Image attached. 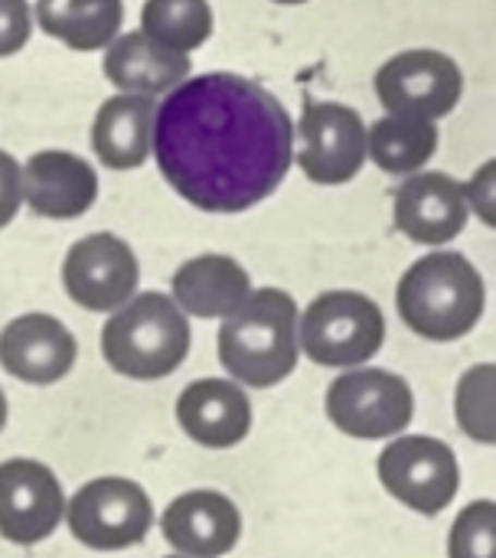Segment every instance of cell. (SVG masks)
Returning <instances> with one entry per match:
<instances>
[{
  "mask_svg": "<svg viewBox=\"0 0 496 558\" xmlns=\"http://www.w3.org/2000/svg\"><path fill=\"white\" fill-rule=\"evenodd\" d=\"M150 154L190 206L245 213L285 183L294 124L265 85L235 72H206L183 78L157 105Z\"/></svg>",
  "mask_w": 496,
  "mask_h": 558,
  "instance_id": "cell-1",
  "label": "cell"
},
{
  "mask_svg": "<svg viewBox=\"0 0 496 558\" xmlns=\"http://www.w3.org/2000/svg\"><path fill=\"white\" fill-rule=\"evenodd\" d=\"M219 363L232 383L249 389L281 386L301 360L298 304L281 288L252 291L219 327Z\"/></svg>",
  "mask_w": 496,
  "mask_h": 558,
  "instance_id": "cell-2",
  "label": "cell"
},
{
  "mask_svg": "<svg viewBox=\"0 0 496 558\" xmlns=\"http://www.w3.org/2000/svg\"><path fill=\"white\" fill-rule=\"evenodd\" d=\"M396 307L402 324L432 343H451L468 337L487 307V288L481 271L461 252H432L419 258L396 288Z\"/></svg>",
  "mask_w": 496,
  "mask_h": 558,
  "instance_id": "cell-3",
  "label": "cell"
},
{
  "mask_svg": "<svg viewBox=\"0 0 496 558\" xmlns=\"http://www.w3.org/2000/svg\"><path fill=\"white\" fill-rule=\"evenodd\" d=\"M190 320L173 304L170 294L160 291H141L101 327V356L105 363L137 383L167 379L177 373L190 356Z\"/></svg>",
  "mask_w": 496,
  "mask_h": 558,
  "instance_id": "cell-4",
  "label": "cell"
},
{
  "mask_svg": "<svg viewBox=\"0 0 496 558\" xmlns=\"http://www.w3.org/2000/svg\"><path fill=\"white\" fill-rule=\"evenodd\" d=\"M386 343L379 304L360 291H324L298 314L301 353L327 369L366 366Z\"/></svg>",
  "mask_w": 496,
  "mask_h": 558,
  "instance_id": "cell-5",
  "label": "cell"
},
{
  "mask_svg": "<svg viewBox=\"0 0 496 558\" xmlns=\"http://www.w3.org/2000/svg\"><path fill=\"white\" fill-rule=\"evenodd\" d=\"M327 418L350 438L383 441L399 438L415 418L412 386L379 366L343 369L327 389Z\"/></svg>",
  "mask_w": 496,
  "mask_h": 558,
  "instance_id": "cell-6",
  "label": "cell"
},
{
  "mask_svg": "<svg viewBox=\"0 0 496 558\" xmlns=\"http://www.w3.org/2000/svg\"><path fill=\"white\" fill-rule=\"evenodd\" d=\"M65 526L85 549L121 553L154 526V504L147 490L128 477H95L65 500Z\"/></svg>",
  "mask_w": 496,
  "mask_h": 558,
  "instance_id": "cell-7",
  "label": "cell"
},
{
  "mask_svg": "<svg viewBox=\"0 0 496 558\" xmlns=\"http://www.w3.org/2000/svg\"><path fill=\"white\" fill-rule=\"evenodd\" d=\"M379 481L402 507L438 517L448 510L461 487V468L455 451L428 435H399L379 454Z\"/></svg>",
  "mask_w": 496,
  "mask_h": 558,
  "instance_id": "cell-8",
  "label": "cell"
},
{
  "mask_svg": "<svg viewBox=\"0 0 496 558\" xmlns=\"http://www.w3.org/2000/svg\"><path fill=\"white\" fill-rule=\"evenodd\" d=\"M376 95L386 114L438 121L458 108L464 95V72L448 52L406 49L379 65Z\"/></svg>",
  "mask_w": 496,
  "mask_h": 558,
  "instance_id": "cell-9",
  "label": "cell"
},
{
  "mask_svg": "<svg viewBox=\"0 0 496 558\" xmlns=\"http://www.w3.org/2000/svg\"><path fill=\"white\" fill-rule=\"evenodd\" d=\"M294 160L317 186L350 183L366 163V121L340 101H304Z\"/></svg>",
  "mask_w": 496,
  "mask_h": 558,
  "instance_id": "cell-10",
  "label": "cell"
},
{
  "mask_svg": "<svg viewBox=\"0 0 496 558\" xmlns=\"http://www.w3.org/2000/svg\"><path fill=\"white\" fill-rule=\"evenodd\" d=\"M137 281L141 265L134 248L111 232H92L65 252L62 284L82 311H118L137 294Z\"/></svg>",
  "mask_w": 496,
  "mask_h": 558,
  "instance_id": "cell-11",
  "label": "cell"
},
{
  "mask_svg": "<svg viewBox=\"0 0 496 558\" xmlns=\"http://www.w3.org/2000/svg\"><path fill=\"white\" fill-rule=\"evenodd\" d=\"M65 517L59 477L29 458L0 464V536L13 546L46 543Z\"/></svg>",
  "mask_w": 496,
  "mask_h": 558,
  "instance_id": "cell-12",
  "label": "cell"
},
{
  "mask_svg": "<svg viewBox=\"0 0 496 558\" xmlns=\"http://www.w3.org/2000/svg\"><path fill=\"white\" fill-rule=\"evenodd\" d=\"M464 183L438 170H419L396 190V229L419 245H448L468 226Z\"/></svg>",
  "mask_w": 496,
  "mask_h": 558,
  "instance_id": "cell-13",
  "label": "cell"
},
{
  "mask_svg": "<svg viewBox=\"0 0 496 558\" xmlns=\"http://www.w3.org/2000/svg\"><path fill=\"white\" fill-rule=\"evenodd\" d=\"M75 360V337L49 314H20L0 330V366L20 383L52 386L72 373Z\"/></svg>",
  "mask_w": 496,
  "mask_h": 558,
  "instance_id": "cell-14",
  "label": "cell"
},
{
  "mask_svg": "<svg viewBox=\"0 0 496 558\" xmlns=\"http://www.w3.org/2000/svg\"><path fill=\"white\" fill-rule=\"evenodd\" d=\"M160 533L177 556L222 558L242 539V513L219 490H190L170 500L160 517Z\"/></svg>",
  "mask_w": 496,
  "mask_h": 558,
  "instance_id": "cell-15",
  "label": "cell"
},
{
  "mask_svg": "<svg viewBox=\"0 0 496 558\" xmlns=\"http://www.w3.org/2000/svg\"><path fill=\"white\" fill-rule=\"evenodd\" d=\"M23 203L43 219H78L98 199L95 167L72 150H39L23 167Z\"/></svg>",
  "mask_w": 496,
  "mask_h": 558,
  "instance_id": "cell-16",
  "label": "cell"
},
{
  "mask_svg": "<svg viewBox=\"0 0 496 558\" xmlns=\"http://www.w3.org/2000/svg\"><path fill=\"white\" fill-rule=\"evenodd\" d=\"M177 422L199 448L229 451L252 432V402L232 379H196L177 399Z\"/></svg>",
  "mask_w": 496,
  "mask_h": 558,
  "instance_id": "cell-17",
  "label": "cell"
},
{
  "mask_svg": "<svg viewBox=\"0 0 496 558\" xmlns=\"http://www.w3.org/2000/svg\"><path fill=\"white\" fill-rule=\"evenodd\" d=\"M190 56L183 52H170L164 46H157L154 39H147L144 33H124L114 36L105 46V59H101V72L105 78L124 92V95H167L173 92L183 78H190Z\"/></svg>",
  "mask_w": 496,
  "mask_h": 558,
  "instance_id": "cell-18",
  "label": "cell"
},
{
  "mask_svg": "<svg viewBox=\"0 0 496 558\" xmlns=\"http://www.w3.org/2000/svg\"><path fill=\"white\" fill-rule=\"evenodd\" d=\"M173 304L186 317L226 320L252 294L249 271L229 255H196L173 275Z\"/></svg>",
  "mask_w": 496,
  "mask_h": 558,
  "instance_id": "cell-19",
  "label": "cell"
},
{
  "mask_svg": "<svg viewBox=\"0 0 496 558\" xmlns=\"http://www.w3.org/2000/svg\"><path fill=\"white\" fill-rule=\"evenodd\" d=\"M157 98L150 95H111L92 124V147L108 170H137L150 157Z\"/></svg>",
  "mask_w": 496,
  "mask_h": 558,
  "instance_id": "cell-20",
  "label": "cell"
},
{
  "mask_svg": "<svg viewBox=\"0 0 496 558\" xmlns=\"http://www.w3.org/2000/svg\"><path fill=\"white\" fill-rule=\"evenodd\" d=\"M33 20L75 52L105 49L124 20L121 0H36Z\"/></svg>",
  "mask_w": 496,
  "mask_h": 558,
  "instance_id": "cell-21",
  "label": "cell"
},
{
  "mask_svg": "<svg viewBox=\"0 0 496 558\" xmlns=\"http://www.w3.org/2000/svg\"><path fill=\"white\" fill-rule=\"evenodd\" d=\"M435 150H438L435 121L386 114L373 128H366V157L392 177L419 173L435 157Z\"/></svg>",
  "mask_w": 496,
  "mask_h": 558,
  "instance_id": "cell-22",
  "label": "cell"
},
{
  "mask_svg": "<svg viewBox=\"0 0 496 558\" xmlns=\"http://www.w3.org/2000/svg\"><path fill=\"white\" fill-rule=\"evenodd\" d=\"M141 33L170 52L190 56L213 36L209 0H147L141 10Z\"/></svg>",
  "mask_w": 496,
  "mask_h": 558,
  "instance_id": "cell-23",
  "label": "cell"
},
{
  "mask_svg": "<svg viewBox=\"0 0 496 558\" xmlns=\"http://www.w3.org/2000/svg\"><path fill=\"white\" fill-rule=\"evenodd\" d=\"M455 418L458 428L477 441L494 445L496 441V366L477 363L458 379L455 392Z\"/></svg>",
  "mask_w": 496,
  "mask_h": 558,
  "instance_id": "cell-24",
  "label": "cell"
},
{
  "mask_svg": "<svg viewBox=\"0 0 496 558\" xmlns=\"http://www.w3.org/2000/svg\"><path fill=\"white\" fill-rule=\"evenodd\" d=\"M448 558H496V504L474 500L448 533Z\"/></svg>",
  "mask_w": 496,
  "mask_h": 558,
  "instance_id": "cell-25",
  "label": "cell"
},
{
  "mask_svg": "<svg viewBox=\"0 0 496 558\" xmlns=\"http://www.w3.org/2000/svg\"><path fill=\"white\" fill-rule=\"evenodd\" d=\"M33 13L29 0H0V59L20 52L29 43Z\"/></svg>",
  "mask_w": 496,
  "mask_h": 558,
  "instance_id": "cell-26",
  "label": "cell"
},
{
  "mask_svg": "<svg viewBox=\"0 0 496 558\" xmlns=\"http://www.w3.org/2000/svg\"><path fill=\"white\" fill-rule=\"evenodd\" d=\"M20 206H23V173H20V163L7 150H0V229L16 219Z\"/></svg>",
  "mask_w": 496,
  "mask_h": 558,
  "instance_id": "cell-27",
  "label": "cell"
},
{
  "mask_svg": "<svg viewBox=\"0 0 496 558\" xmlns=\"http://www.w3.org/2000/svg\"><path fill=\"white\" fill-rule=\"evenodd\" d=\"M494 173H496V163L494 160H487L477 173H474V180L464 186V199H468V209H474L487 226H496V196H494Z\"/></svg>",
  "mask_w": 496,
  "mask_h": 558,
  "instance_id": "cell-28",
  "label": "cell"
},
{
  "mask_svg": "<svg viewBox=\"0 0 496 558\" xmlns=\"http://www.w3.org/2000/svg\"><path fill=\"white\" fill-rule=\"evenodd\" d=\"M7 415H10V412H7V396H3V389H0V432L7 428Z\"/></svg>",
  "mask_w": 496,
  "mask_h": 558,
  "instance_id": "cell-29",
  "label": "cell"
},
{
  "mask_svg": "<svg viewBox=\"0 0 496 558\" xmlns=\"http://www.w3.org/2000/svg\"><path fill=\"white\" fill-rule=\"evenodd\" d=\"M271 3H285V7H298V3H307V0H271Z\"/></svg>",
  "mask_w": 496,
  "mask_h": 558,
  "instance_id": "cell-30",
  "label": "cell"
},
{
  "mask_svg": "<svg viewBox=\"0 0 496 558\" xmlns=\"http://www.w3.org/2000/svg\"><path fill=\"white\" fill-rule=\"evenodd\" d=\"M167 558H186V556H167Z\"/></svg>",
  "mask_w": 496,
  "mask_h": 558,
  "instance_id": "cell-31",
  "label": "cell"
}]
</instances>
